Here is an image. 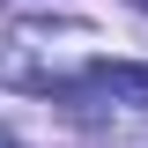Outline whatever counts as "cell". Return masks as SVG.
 I'll use <instances>...</instances> for the list:
<instances>
[{
	"mask_svg": "<svg viewBox=\"0 0 148 148\" xmlns=\"http://www.w3.org/2000/svg\"><path fill=\"white\" fill-rule=\"evenodd\" d=\"M0 148H15V141H8V133H0Z\"/></svg>",
	"mask_w": 148,
	"mask_h": 148,
	"instance_id": "2",
	"label": "cell"
},
{
	"mask_svg": "<svg viewBox=\"0 0 148 148\" xmlns=\"http://www.w3.org/2000/svg\"><path fill=\"white\" fill-rule=\"evenodd\" d=\"M82 104H126V111H148V67L141 59H104L74 82Z\"/></svg>",
	"mask_w": 148,
	"mask_h": 148,
	"instance_id": "1",
	"label": "cell"
}]
</instances>
